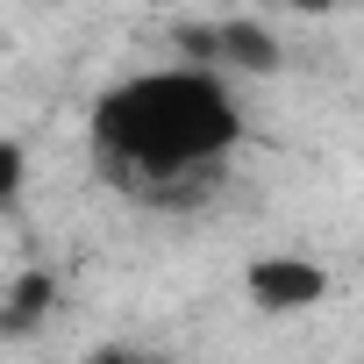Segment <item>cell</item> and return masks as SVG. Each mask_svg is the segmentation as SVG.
Here are the masks:
<instances>
[{"instance_id":"obj_1","label":"cell","mask_w":364,"mask_h":364,"mask_svg":"<svg viewBox=\"0 0 364 364\" xmlns=\"http://www.w3.org/2000/svg\"><path fill=\"white\" fill-rule=\"evenodd\" d=\"M243 129L250 122L236 79L200 58L129 72L86 107V143L100 171L136 200H186L193 186H208L243 150Z\"/></svg>"},{"instance_id":"obj_3","label":"cell","mask_w":364,"mask_h":364,"mask_svg":"<svg viewBox=\"0 0 364 364\" xmlns=\"http://www.w3.org/2000/svg\"><path fill=\"white\" fill-rule=\"evenodd\" d=\"M243 300H250L257 314H307V307L328 300V272H321L314 257L272 250V257H257V264L243 272Z\"/></svg>"},{"instance_id":"obj_2","label":"cell","mask_w":364,"mask_h":364,"mask_svg":"<svg viewBox=\"0 0 364 364\" xmlns=\"http://www.w3.org/2000/svg\"><path fill=\"white\" fill-rule=\"evenodd\" d=\"M178 50L229 72V79H272L286 65V43L264 22H208V29H178Z\"/></svg>"},{"instance_id":"obj_5","label":"cell","mask_w":364,"mask_h":364,"mask_svg":"<svg viewBox=\"0 0 364 364\" xmlns=\"http://www.w3.org/2000/svg\"><path fill=\"white\" fill-rule=\"evenodd\" d=\"M43 307H50V279L36 272V279L15 286V321H29V314H43Z\"/></svg>"},{"instance_id":"obj_6","label":"cell","mask_w":364,"mask_h":364,"mask_svg":"<svg viewBox=\"0 0 364 364\" xmlns=\"http://www.w3.org/2000/svg\"><path fill=\"white\" fill-rule=\"evenodd\" d=\"M279 8H286V15H307V22H314V15H336L343 0H279Z\"/></svg>"},{"instance_id":"obj_4","label":"cell","mask_w":364,"mask_h":364,"mask_svg":"<svg viewBox=\"0 0 364 364\" xmlns=\"http://www.w3.org/2000/svg\"><path fill=\"white\" fill-rule=\"evenodd\" d=\"M22 193H29V150H22V136L0 129V222L22 215Z\"/></svg>"}]
</instances>
